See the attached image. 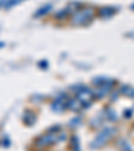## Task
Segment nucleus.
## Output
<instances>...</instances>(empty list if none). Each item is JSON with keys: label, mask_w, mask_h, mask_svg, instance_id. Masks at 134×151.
<instances>
[{"label": "nucleus", "mask_w": 134, "mask_h": 151, "mask_svg": "<svg viewBox=\"0 0 134 151\" xmlns=\"http://www.w3.org/2000/svg\"><path fill=\"white\" fill-rule=\"evenodd\" d=\"M113 84L114 83H107V84H103V86H98L97 91H95V95L97 98H103L111 88H113Z\"/></svg>", "instance_id": "6"}, {"label": "nucleus", "mask_w": 134, "mask_h": 151, "mask_svg": "<svg viewBox=\"0 0 134 151\" xmlns=\"http://www.w3.org/2000/svg\"><path fill=\"white\" fill-rule=\"evenodd\" d=\"M93 82H94L97 86H103V84H107V83H114V80H113V79H109V78L99 76V78H95Z\"/></svg>", "instance_id": "10"}, {"label": "nucleus", "mask_w": 134, "mask_h": 151, "mask_svg": "<svg viewBox=\"0 0 134 151\" xmlns=\"http://www.w3.org/2000/svg\"><path fill=\"white\" fill-rule=\"evenodd\" d=\"M26 115H28V118L24 116V122H26L28 126H32L35 123V120H36V116H35V114H34V112H31V111H27Z\"/></svg>", "instance_id": "12"}, {"label": "nucleus", "mask_w": 134, "mask_h": 151, "mask_svg": "<svg viewBox=\"0 0 134 151\" xmlns=\"http://www.w3.org/2000/svg\"><path fill=\"white\" fill-rule=\"evenodd\" d=\"M71 145H72V148H74V151H80L79 140H78L77 137H72V138H71Z\"/></svg>", "instance_id": "13"}, {"label": "nucleus", "mask_w": 134, "mask_h": 151, "mask_svg": "<svg viewBox=\"0 0 134 151\" xmlns=\"http://www.w3.org/2000/svg\"><path fill=\"white\" fill-rule=\"evenodd\" d=\"M91 95H93V91H91V90L83 86L82 88H80L79 91L77 92V99L79 100L80 103H82V106L87 107V106L91 103V98H93Z\"/></svg>", "instance_id": "3"}, {"label": "nucleus", "mask_w": 134, "mask_h": 151, "mask_svg": "<svg viewBox=\"0 0 134 151\" xmlns=\"http://www.w3.org/2000/svg\"><path fill=\"white\" fill-rule=\"evenodd\" d=\"M130 8H131V9H133V11H134V3H133V4H131V6H130Z\"/></svg>", "instance_id": "17"}, {"label": "nucleus", "mask_w": 134, "mask_h": 151, "mask_svg": "<svg viewBox=\"0 0 134 151\" xmlns=\"http://www.w3.org/2000/svg\"><path fill=\"white\" fill-rule=\"evenodd\" d=\"M77 123H80V119H74L71 122V124H77Z\"/></svg>", "instance_id": "16"}, {"label": "nucleus", "mask_w": 134, "mask_h": 151, "mask_svg": "<svg viewBox=\"0 0 134 151\" xmlns=\"http://www.w3.org/2000/svg\"><path fill=\"white\" fill-rule=\"evenodd\" d=\"M121 92L129 98H134V88L130 87V86H123L122 88H121Z\"/></svg>", "instance_id": "11"}, {"label": "nucleus", "mask_w": 134, "mask_h": 151, "mask_svg": "<svg viewBox=\"0 0 134 151\" xmlns=\"http://www.w3.org/2000/svg\"><path fill=\"white\" fill-rule=\"evenodd\" d=\"M39 67L43 70H46L47 67H49V62L47 60H42V62H39Z\"/></svg>", "instance_id": "15"}, {"label": "nucleus", "mask_w": 134, "mask_h": 151, "mask_svg": "<svg viewBox=\"0 0 134 151\" xmlns=\"http://www.w3.org/2000/svg\"><path fill=\"white\" fill-rule=\"evenodd\" d=\"M51 9H52V6H51V4H44V6L40 7V8L38 9L36 12H35L34 16H35V17H42V16H44V15L49 14Z\"/></svg>", "instance_id": "7"}, {"label": "nucleus", "mask_w": 134, "mask_h": 151, "mask_svg": "<svg viewBox=\"0 0 134 151\" xmlns=\"http://www.w3.org/2000/svg\"><path fill=\"white\" fill-rule=\"evenodd\" d=\"M59 140V137L58 135H55V132H47L46 135H43V137H40L39 139H38V146H49V145H52V143L58 142Z\"/></svg>", "instance_id": "4"}, {"label": "nucleus", "mask_w": 134, "mask_h": 151, "mask_svg": "<svg viewBox=\"0 0 134 151\" xmlns=\"http://www.w3.org/2000/svg\"><path fill=\"white\" fill-rule=\"evenodd\" d=\"M93 17V8H85L75 11L72 16V23L74 24H86L88 23Z\"/></svg>", "instance_id": "2"}, {"label": "nucleus", "mask_w": 134, "mask_h": 151, "mask_svg": "<svg viewBox=\"0 0 134 151\" xmlns=\"http://www.w3.org/2000/svg\"><path fill=\"white\" fill-rule=\"evenodd\" d=\"M67 100H69V98L66 96V95H60L59 98H56V99L52 102V104H51L52 111H55V112H62L63 110L66 109Z\"/></svg>", "instance_id": "5"}, {"label": "nucleus", "mask_w": 134, "mask_h": 151, "mask_svg": "<svg viewBox=\"0 0 134 151\" xmlns=\"http://www.w3.org/2000/svg\"><path fill=\"white\" fill-rule=\"evenodd\" d=\"M69 9H62V12H58V14H55V17L56 19H63L64 16H67V14H69Z\"/></svg>", "instance_id": "14"}, {"label": "nucleus", "mask_w": 134, "mask_h": 151, "mask_svg": "<svg viewBox=\"0 0 134 151\" xmlns=\"http://www.w3.org/2000/svg\"><path fill=\"white\" fill-rule=\"evenodd\" d=\"M115 12V9L113 8V7H103V8L99 9V16L102 17H110L113 16Z\"/></svg>", "instance_id": "9"}, {"label": "nucleus", "mask_w": 134, "mask_h": 151, "mask_svg": "<svg viewBox=\"0 0 134 151\" xmlns=\"http://www.w3.org/2000/svg\"><path fill=\"white\" fill-rule=\"evenodd\" d=\"M117 130L113 127H105L102 131L98 132V135L93 139V142L90 143V147L91 148H101L102 146H105L111 138L115 135Z\"/></svg>", "instance_id": "1"}, {"label": "nucleus", "mask_w": 134, "mask_h": 151, "mask_svg": "<svg viewBox=\"0 0 134 151\" xmlns=\"http://www.w3.org/2000/svg\"><path fill=\"white\" fill-rule=\"evenodd\" d=\"M66 107H69V109L72 110V111H78V110L82 107V103H80L78 99H69V100H67Z\"/></svg>", "instance_id": "8"}]
</instances>
